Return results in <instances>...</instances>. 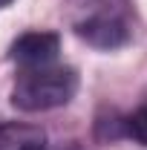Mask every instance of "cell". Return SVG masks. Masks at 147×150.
<instances>
[{
	"mask_svg": "<svg viewBox=\"0 0 147 150\" xmlns=\"http://www.w3.org/2000/svg\"><path fill=\"white\" fill-rule=\"evenodd\" d=\"M78 93V72L72 67H35L23 69L12 87V107L23 112H46L66 107Z\"/></svg>",
	"mask_w": 147,
	"mask_h": 150,
	"instance_id": "cell-1",
	"label": "cell"
},
{
	"mask_svg": "<svg viewBox=\"0 0 147 150\" xmlns=\"http://www.w3.org/2000/svg\"><path fill=\"white\" fill-rule=\"evenodd\" d=\"M75 35L81 40H87L95 49H121L124 43H130L133 29H130L127 18L115 9H101V12H92L90 18L78 20L75 23Z\"/></svg>",
	"mask_w": 147,
	"mask_h": 150,
	"instance_id": "cell-2",
	"label": "cell"
},
{
	"mask_svg": "<svg viewBox=\"0 0 147 150\" xmlns=\"http://www.w3.org/2000/svg\"><path fill=\"white\" fill-rule=\"evenodd\" d=\"M58 52H61V35L58 32H23L9 46V58L23 69L49 67V64H55Z\"/></svg>",
	"mask_w": 147,
	"mask_h": 150,
	"instance_id": "cell-3",
	"label": "cell"
},
{
	"mask_svg": "<svg viewBox=\"0 0 147 150\" xmlns=\"http://www.w3.org/2000/svg\"><path fill=\"white\" fill-rule=\"evenodd\" d=\"M0 150H46V133L35 124L6 121L0 124Z\"/></svg>",
	"mask_w": 147,
	"mask_h": 150,
	"instance_id": "cell-4",
	"label": "cell"
},
{
	"mask_svg": "<svg viewBox=\"0 0 147 150\" xmlns=\"http://www.w3.org/2000/svg\"><path fill=\"white\" fill-rule=\"evenodd\" d=\"M121 124H124V139H133L139 144H147V101L139 104L130 115H124Z\"/></svg>",
	"mask_w": 147,
	"mask_h": 150,
	"instance_id": "cell-5",
	"label": "cell"
},
{
	"mask_svg": "<svg viewBox=\"0 0 147 150\" xmlns=\"http://www.w3.org/2000/svg\"><path fill=\"white\" fill-rule=\"evenodd\" d=\"M61 150H87V147H81V144H66V147H61Z\"/></svg>",
	"mask_w": 147,
	"mask_h": 150,
	"instance_id": "cell-6",
	"label": "cell"
},
{
	"mask_svg": "<svg viewBox=\"0 0 147 150\" xmlns=\"http://www.w3.org/2000/svg\"><path fill=\"white\" fill-rule=\"evenodd\" d=\"M9 3H12V0H0V9H6V6H9Z\"/></svg>",
	"mask_w": 147,
	"mask_h": 150,
	"instance_id": "cell-7",
	"label": "cell"
}]
</instances>
